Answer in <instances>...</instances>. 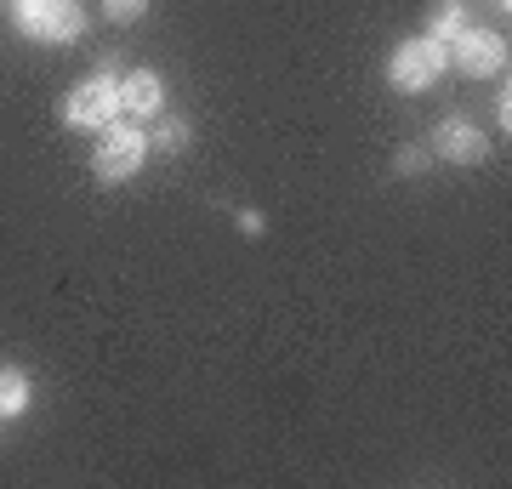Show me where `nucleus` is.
Wrapping results in <instances>:
<instances>
[{"label": "nucleus", "mask_w": 512, "mask_h": 489, "mask_svg": "<svg viewBox=\"0 0 512 489\" xmlns=\"http://www.w3.org/2000/svg\"><path fill=\"white\" fill-rule=\"evenodd\" d=\"M63 126L69 131H103L114 126V120H126V103H120V69H92L86 80H74L69 91H63Z\"/></svg>", "instance_id": "f257e3e1"}, {"label": "nucleus", "mask_w": 512, "mask_h": 489, "mask_svg": "<svg viewBox=\"0 0 512 489\" xmlns=\"http://www.w3.org/2000/svg\"><path fill=\"white\" fill-rule=\"evenodd\" d=\"M382 74H387L393 91L421 97L427 86H439L444 74H450V46H444V40H427V35H410V40H399V46L387 52Z\"/></svg>", "instance_id": "f03ea898"}, {"label": "nucleus", "mask_w": 512, "mask_h": 489, "mask_svg": "<svg viewBox=\"0 0 512 489\" xmlns=\"http://www.w3.org/2000/svg\"><path fill=\"white\" fill-rule=\"evenodd\" d=\"M12 29L35 46H74L86 35V6L80 0H12Z\"/></svg>", "instance_id": "7ed1b4c3"}, {"label": "nucleus", "mask_w": 512, "mask_h": 489, "mask_svg": "<svg viewBox=\"0 0 512 489\" xmlns=\"http://www.w3.org/2000/svg\"><path fill=\"white\" fill-rule=\"evenodd\" d=\"M148 131H143V120H114V126H103L97 131V148H92V177L103 182V188H114V182H126V177H137L148 165Z\"/></svg>", "instance_id": "20e7f679"}, {"label": "nucleus", "mask_w": 512, "mask_h": 489, "mask_svg": "<svg viewBox=\"0 0 512 489\" xmlns=\"http://www.w3.org/2000/svg\"><path fill=\"white\" fill-rule=\"evenodd\" d=\"M450 69H461L467 80H495V74H507V40L501 29H461L450 40Z\"/></svg>", "instance_id": "39448f33"}, {"label": "nucleus", "mask_w": 512, "mask_h": 489, "mask_svg": "<svg viewBox=\"0 0 512 489\" xmlns=\"http://www.w3.org/2000/svg\"><path fill=\"white\" fill-rule=\"evenodd\" d=\"M427 154L444 160V165H484V160H490V137H484L473 120L444 114L439 126H433V148H427Z\"/></svg>", "instance_id": "423d86ee"}, {"label": "nucleus", "mask_w": 512, "mask_h": 489, "mask_svg": "<svg viewBox=\"0 0 512 489\" xmlns=\"http://www.w3.org/2000/svg\"><path fill=\"white\" fill-rule=\"evenodd\" d=\"M120 103H126V120H154L165 109V74L160 69H126L120 74Z\"/></svg>", "instance_id": "0eeeda50"}, {"label": "nucleus", "mask_w": 512, "mask_h": 489, "mask_svg": "<svg viewBox=\"0 0 512 489\" xmlns=\"http://www.w3.org/2000/svg\"><path fill=\"white\" fill-rule=\"evenodd\" d=\"M29 404H35V381L23 376L18 364H0V421L29 416Z\"/></svg>", "instance_id": "6e6552de"}, {"label": "nucleus", "mask_w": 512, "mask_h": 489, "mask_svg": "<svg viewBox=\"0 0 512 489\" xmlns=\"http://www.w3.org/2000/svg\"><path fill=\"white\" fill-rule=\"evenodd\" d=\"M461 29H467V6H461V0H433V6H427V40H444V46H450Z\"/></svg>", "instance_id": "1a4fd4ad"}, {"label": "nucleus", "mask_w": 512, "mask_h": 489, "mask_svg": "<svg viewBox=\"0 0 512 489\" xmlns=\"http://www.w3.org/2000/svg\"><path fill=\"white\" fill-rule=\"evenodd\" d=\"M188 137H194V131H188V120H160V126L148 131V148H154V154H183Z\"/></svg>", "instance_id": "9d476101"}, {"label": "nucleus", "mask_w": 512, "mask_h": 489, "mask_svg": "<svg viewBox=\"0 0 512 489\" xmlns=\"http://www.w3.org/2000/svg\"><path fill=\"white\" fill-rule=\"evenodd\" d=\"M97 6H103V18L109 23H137V18H148L154 0H97Z\"/></svg>", "instance_id": "9b49d317"}, {"label": "nucleus", "mask_w": 512, "mask_h": 489, "mask_svg": "<svg viewBox=\"0 0 512 489\" xmlns=\"http://www.w3.org/2000/svg\"><path fill=\"white\" fill-rule=\"evenodd\" d=\"M427 160H433L427 148H399V154H393V171H399V177H416V171H427Z\"/></svg>", "instance_id": "f8f14e48"}, {"label": "nucleus", "mask_w": 512, "mask_h": 489, "mask_svg": "<svg viewBox=\"0 0 512 489\" xmlns=\"http://www.w3.org/2000/svg\"><path fill=\"white\" fill-rule=\"evenodd\" d=\"M239 234H245V239H256V234H262V228H268V222H262V211H239Z\"/></svg>", "instance_id": "ddd939ff"}, {"label": "nucleus", "mask_w": 512, "mask_h": 489, "mask_svg": "<svg viewBox=\"0 0 512 489\" xmlns=\"http://www.w3.org/2000/svg\"><path fill=\"white\" fill-rule=\"evenodd\" d=\"M495 120H501V131L512 126V97H507V91H501V97H495Z\"/></svg>", "instance_id": "4468645a"}, {"label": "nucleus", "mask_w": 512, "mask_h": 489, "mask_svg": "<svg viewBox=\"0 0 512 489\" xmlns=\"http://www.w3.org/2000/svg\"><path fill=\"white\" fill-rule=\"evenodd\" d=\"M490 6H495V12H507V6H512V0H490Z\"/></svg>", "instance_id": "2eb2a0df"}, {"label": "nucleus", "mask_w": 512, "mask_h": 489, "mask_svg": "<svg viewBox=\"0 0 512 489\" xmlns=\"http://www.w3.org/2000/svg\"><path fill=\"white\" fill-rule=\"evenodd\" d=\"M0 427H6V421H0Z\"/></svg>", "instance_id": "dca6fc26"}]
</instances>
